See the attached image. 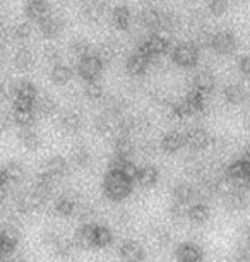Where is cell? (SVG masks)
Wrapping results in <instances>:
<instances>
[{
	"label": "cell",
	"mask_w": 250,
	"mask_h": 262,
	"mask_svg": "<svg viewBox=\"0 0 250 262\" xmlns=\"http://www.w3.org/2000/svg\"><path fill=\"white\" fill-rule=\"evenodd\" d=\"M14 122L21 128L33 127L34 123V110H14Z\"/></svg>",
	"instance_id": "74e56055"
},
{
	"label": "cell",
	"mask_w": 250,
	"mask_h": 262,
	"mask_svg": "<svg viewBox=\"0 0 250 262\" xmlns=\"http://www.w3.org/2000/svg\"><path fill=\"white\" fill-rule=\"evenodd\" d=\"M9 93L14 100H28V101H34L38 96L36 86L29 81H16L11 84L9 88Z\"/></svg>",
	"instance_id": "ba28073f"
},
{
	"label": "cell",
	"mask_w": 250,
	"mask_h": 262,
	"mask_svg": "<svg viewBox=\"0 0 250 262\" xmlns=\"http://www.w3.org/2000/svg\"><path fill=\"white\" fill-rule=\"evenodd\" d=\"M95 127H96V130L100 132L101 136H105V137H108V136H111L115 132V127H113V122H111V117H106V115L96 117Z\"/></svg>",
	"instance_id": "ab89813d"
},
{
	"label": "cell",
	"mask_w": 250,
	"mask_h": 262,
	"mask_svg": "<svg viewBox=\"0 0 250 262\" xmlns=\"http://www.w3.org/2000/svg\"><path fill=\"white\" fill-rule=\"evenodd\" d=\"M132 151H134V146H132L130 139L124 134H120L115 139V156L122 158V160H130Z\"/></svg>",
	"instance_id": "83f0119b"
},
{
	"label": "cell",
	"mask_w": 250,
	"mask_h": 262,
	"mask_svg": "<svg viewBox=\"0 0 250 262\" xmlns=\"http://www.w3.org/2000/svg\"><path fill=\"white\" fill-rule=\"evenodd\" d=\"M248 173H250V163H248L247 158H243V160L233 161L232 165L228 166L226 179H232L235 182L247 180L248 179Z\"/></svg>",
	"instance_id": "9a60e30c"
},
{
	"label": "cell",
	"mask_w": 250,
	"mask_h": 262,
	"mask_svg": "<svg viewBox=\"0 0 250 262\" xmlns=\"http://www.w3.org/2000/svg\"><path fill=\"white\" fill-rule=\"evenodd\" d=\"M50 79L53 84H57V86H65V84L72 79V69L69 66H63V63H57V66H53V69H52Z\"/></svg>",
	"instance_id": "603a6c76"
},
{
	"label": "cell",
	"mask_w": 250,
	"mask_h": 262,
	"mask_svg": "<svg viewBox=\"0 0 250 262\" xmlns=\"http://www.w3.org/2000/svg\"><path fill=\"white\" fill-rule=\"evenodd\" d=\"M192 88L197 90L199 93L202 95H208L214 90V76L213 72L209 71H200L194 76V81H192Z\"/></svg>",
	"instance_id": "2e32d148"
},
{
	"label": "cell",
	"mask_w": 250,
	"mask_h": 262,
	"mask_svg": "<svg viewBox=\"0 0 250 262\" xmlns=\"http://www.w3.org/2000/svg\"><path fill=\"white\" fill-rule=\"evenodd\" d=\"M111 21L117 29L127 31L130 26V9L127 6H117L111 12Z\"/></svg>",
	"instance_id": "d6986e66"
},
{
	"label": "cell",
	"mask_w": 250,
	"mask_h": 262,
	"mask_svg": "<svg viewBox=\"0 0 250 262\" xmlns=\"http://www.w3.org/2000/svg\"><path fill=\"white\" fill-rule=\"evenodd\" d=\"M19 244V231L16 226H4L0 230V255H11Z\"/></svg>",
	"instance_id": "5b68a950"
},
{
	"label": "cell",
	"mask_w": 250,
	"mask_h": 262,
	"mask_svg": "<svg viewBox=\"0 0 250 262\" xmlns=\"http://www.w3.org/2000/svg\"><path fill=\"white\" fill-rule=\"evenodd\" d=\"M245 204H247L245 190H233L232 194L224 195V207H226L228 211H240V209H243Z\"/></svg>",
	"instance_id": "cb8c5ba5"
},
{
	"label": "cell",
	"mask_w": 250,
	"mask_h": 262,
	"mask_svg": "<svg viewBox=\"0 0 250 262\" xmlns=\"http://www.w3.org/2000/svg\"><path fill=\"white\" fill-rule=\"evenodd\" d=\"M84 95L93 101L100 100L103 96V86L98 81H87L84 84Z\"/></svg>",
	"instance_id": "7bdbcfd3"
},
{
	"label": "cell",
	"mask_w": 250,
	"mask_h": 262,
	"mask_svg": "<svg viewBox=\"0 0 250 262\" xmlns=\"http://www.w3.org/2000/svg\"><path fill=\"white\" fill-rule=\"evenodd\" d=\"M69 170V163L65 158L62 156H52L50 160L45 163V166H43V171L40 175H45L48 179H52L55 182L58 177H63Z\"/></svg>",
	"instance_id": "9c48e42d"
},
{
	"label": "cell",
	"mask_w": 250,
	"mask_h": 262,
	"mask_svg": "<svg viewBox=\"0 0 250 262\" xmlns=\"http://www.w3.org/2000/svg\"><path fill=\"white\" fill-rule=\"evenodd\" d=\"M245 90L240 84H228L224 88V100H226L230 105H242L245 101Z\"/></svg>",
	"instance_id": "d4e9b609"
},
{
	"label": "cell",
	"mask_w": 250,
	"mask_h": 262,
	"mask_svg": "<svg viewBox=\"0 0 250 262\" xmlns=\"http://www.w3.org/2000/svg\"><path fill=\"white\" fill-rule=\"evenodd\" d=\"M141 21L142 26L151 29V31H160V23H161V11L154 7H148L141 12Z\"/></svg>",
	"instance_id": "ffe728a7"
},
{
	"label": "cell",
	"mask_w": 250,
	"mask_h": 262,
	"mask_svg": "<svg viewBox=\"0 0 250 262\" xmlns=\"http://www.w3.org/2000/svg\"><path fill=\"white\" fill-rule=\"evenodd\" d=\"M125 161H130V160H122V158H119V156H113L108 161V171H122Z\"/></svg>",
	"instance_id": "f907efd6"
},
{
	"label": "cell",
	"mask_w": 250,
	"mask_h": 262,
	"mask_svg": "<svg viewBox=\"0 0 250 262\" xmlns=\"http://www.w3.org/2000/svg\"><path fill=\"white\" fill-rule=\"evenodd\" d=\"M76 209H77V201L69 194L60 195L55 202V211L62 216H71Z\"/></svg>",
	"instance_id": "484cf974"
},
{
	"label": "cell",
	"mask_w": 250,
	"mask_h": 262,
	"mask_svg": "<svg viewBox=\"0 0 250 262\" xmlns=\"http://www.w3.org/2000/svg\"><path fill=\"white\" fill-rule=\"evenodd\" d=\"M142 187H153L158 182V170L154 166H144L137 171V179H135Z\"/></svg>",
	"instance_id": "4dcf8cb0"
},
{
	"label": "cell",
	"mask_w": 250,
	"mask_h": 262,
	"mask_svg": "<svg viewBox=\"0 0 250 262\" xmlns=\"http://www.w3.org/2000/svg\"><path fill=\"white\" fill-rule=\"evenodd\" d=\"M43 57H45L47 62L53 63V66L60 63V62H58V60H60V50H58L57 47H53V45L45 47V50H43Z\"/></svg>",
	"instance_id": "7dc6e473"
},
{
	"label": "cell",
	"mask_w": 250,
	"mask_h": 262,
	"mask_svg": "<svg viewBox=\"0 0 250 262\" xmlns=\"http://www.w3.org/2000/svg\"><path fill=\"white\" fill-rule=\"evenodd\" d=\"M176 262H202L204 260V250L200 245L192 244V242H185V244L178 245L175 252Z\"/></svg>",
	"instance_id": "8992f818"
},
{
	"label": "cell",
	"mask_w": 250,
	"mask_h": 262,
	"mask_svg": "<svg viewBox=\"0 0 250 262\" xmlns=\"http://www.w3.org/2000/svg\"><path fill=\"white\" fill-rule=\"evenodd\" d=\"M24 12H26V17L29 21L41 23L43 19L50 16V6H48L47 0H28Z\"/></svg>",
	"instance_id": "30bf717a"
},
{
	"label": "cell",
	"mask_w": 250,
	"mask_h": 262,
	"mask_svg": "<svg viewBox=\"0 0 250 262\" xmlns=\"http://www.w3.org/2000/svg\"><path fill=\"white\" fill-rule=\"evenodd\" d=\"M180 28V17L176 16L175 12L166 11L161 12V23H160V31H166V33H173Z\"/></svg>",
	"instance_id": "1f68e13d"
},
{
	"label": "cell",
	"mask_w": 250,
	"mask_h": 262,
	"mask_svg": "<svg viewBox=\"0 0 250 262\" xmlns=\"http://www.w3.org/2000/svg\"><path fill=\"white\" fill-rule=\"evenodd\" d=\"M211 48L216 53H219V55H230V53H233L235 48H237V38L230 31L214 33L213 39H211Z\"/></svg>",
	"instance_id": "277c9868"
},
{
	"label": "cell",
	"mask_w": 250,
	"mask_h": 262,
	"mask_svg": "<svg viewBox=\"0 0 250 262\" xmlns=\"http://www.w3.org/2000/svg\"><path fill=\"white\" fill-rule=\"evenodd\" d=\"M105 195L110 201H124L130 195L132 192V182L127 180L120 171H108L105 177Z\"/></svg>",
	"instance_id": "6da1fadb"
},
{
	"label": "cell",
	"mask_w": 250,
	"mask_h": 262,
	"mask_svg": "<svg viewBox=\"0 0 250 262\" xmlns=\"http://www.w3.org/2000/svg\"><path fill=\"white\" fill-rule=\"evenodd\" d=\"M149 63H151L149 58H146L144 55H141V53L134 52L129 58H127L125 69H127V72H129L132 77H139V76H144V74H146Z\"/></svg>",
	"instance_id": "7c38bea8"
},
{
	"label": "cell",
	"mask_w": 250,
	"mask_h": 262,
	"mask_svg": "<svg viewBox=\"0 0 250 262\" xmlns=\"http://www.w3.org/2000/svg\"><path fill=\"white\" fill-rule=\"evenodd\" d=\"M71 53L81 60V58L91 55L93 48L89 45V41H86V39H82V38H77V39H74V41L71 43Z\"/></svg>",
	"instance_id": "d590c367"
},
{
	"label": "cell",
	"mask_w": 250,
	"mask_h": 262,
	"mask_svg": "<svg viewBox=\"0 0 250 262\" xmlns=\"http://www.w3.org/2000/svg\"><path fill=\"white\" fill-rule=\"evenodd\" d=\"M103 14H105V6L101 2H98V0H87L84 6H82V16L89 23L101 21Z\"/></svg>",
	"instance_id": "e0dca14e"
},
{
	"label": "cell",
	"mask_w": 250,
	"mask_h": 262,
	"mask_svg": "<svg viewBox=\"0 0 250 262\" xmlns=\"http://www.w3.org/2000/svg\"><path fill=\"white\" fill-rule=\"evenodd\" d=\"M117 221H119V225H122V226H127V225H130V214L129 212H120L119 214V217H117Z\"/></svg>",
	"instance_id": "f5cc1de1"
},
{
	"label": "cell",
	"mask_w": 250,
	"mask_h": 262,
	"mask_svg": "<svg viewBox=\"0 0 250 262\" xmlns=\"http://www.w3.org/2000/svg\"><path fill=\"white\" fill-rule=\"evenodd\" d=\"M228 11V0H209L208 12L214 17H221Z\"/></svg>",
	"instance_id": "b9f144b4"
},
{
	"label": "cell",
	"mask_w": 250,
	"mask_h": 262,
	"mask_svg": "<svg viewBox=\"0 0 250 262\" xmlns=\"http://www.w3.org/2000/svg\"><path fill=\"white\" fill-rule=\"evenodd\" d=\"M34 110H38L45 117H50L57 112V103L50 96H36V100H34Z\"/></svg>",
	"instance_id": "f1b7e54d"
},
{
	"label": "cell",
	"mask_w": 250,
	"mask_h": 262,
	"mask_svg": "<svg viewBox=\"0 0 250 262\" xmlns=\"http://www.w3.org/2000/svg\"><path fill=\"white\" fill-rule=\"evenodd\" d=\"M62 28H63V21L60 17H57V16H48L45 17L43 21L40 23V29H41V34L45 38L48 39H53V38H57L58 34L62 33Z\"/></svg>",
	"instance_id": "5bb4252c"
},
{
	"label": "cell",
	"mask_w": 250,
	"mask_h": 262,
	"mask_svg": "<svg viewBox=\"0 0 250 262\" xmlns=\"http://www.w3.org/2000/svg\"><path fill=\"white\" fill-rule=\"evenodd\" d=\"M41 244L43 247H47L52 254L57 255V252L60 249V244H62V236H58L57 233H53V231H47V233L41 235Z\"/></svg>",
	"instance_id": "f35d334b"
},
{
	"label": "cell",
	"mask_w": 250,
	"mask_h": 262,
	"mask_svg": "<svg viewBox=\"0 0 250 262\" xmlns=\"http://www.w3.org/2000/svg\"><path fill=\"white\" fill-rule=\"evenodd\" d=\"M211 209L206 204H192L187 211V217L194 225H204L209 220Z\"/></svg>",
	"instance_id": "7402d4cb"
},
{
	"label": "cell",
	"mask_w": 250,
	"mask_h": 262,
	"mask_svg": "<svg viewBox=\"0 0 250 262\" xmlns=\"http://www.w3.org/2000/svg\"><path fill=\"white\" fill-rule=\"evenodd\" d=\"M185 144H184V134H180V132L176 130H171L168 134L163 136V139H161V149L165 152H176L182 149Z\"/></svg>",
	"instance_id": "ac0fdd59"
},
{
	"label": "cell",
	"mask_w": 250,
	"mask_h": 262,
	"mask_svg": "<svg viewBox=\"0 0 250 262\" xmlns=\"http://www.w3.org/2000/svg\"><path fill=\"white\" fill-rule=\"evenodd\" d=\"M31 33H33L31 24H29V23H21V24H17V26L14 28L12 36L16 38V39H28L29 36H31Z\"/></svg>",
	"instance_id": "bcb514c9"
},
{
	"label": "cell",
	"mask_w": 250,
	"mask_h": 262,
	"mask_svg": "<svg viewBox=\"0 0 250 262\" xmlns=\"http://www.w3.org/2000/svg\"><path fill=\"white\" fill-rule=\"evenodd\" d=\"M187 204H182V202H173V206H171V214L175 217H187V211H189Z\"/></svg>",
	"instance_id": "681fc988"
},
{
	"label": "cell",
	"mask_w": 250,
	"mask_h": 262,
	"mask_svg": "<svg viewBox=\"0 0 250 262\" xmlns=\"http://www.w3.org/2000/svg\"><path fill=\"white\" fill-rule=\"evenodd\" d=\"M77 72H79V76L84 79V81H96L98 77L101 76L103 72V63L101 60L98 58L95 53H91V55H87L84 58H81L79 60V66H77Z\"/></svg>",
	"instance_id": "3957f363"
},
{
	"label": "cell",
	"mask_w": 250,
	"mask_h": 262,
	"mask_svg": "<svg viewBox=\"0 0 250 262\" xmlns=\"http://www.w3.org/2000/svg\"><path fill=\"white\" fill-rule=\"evenodd\" d=\"M209 141L211 137L204 128H190L184 134V144H187L194 151L206 149L209 146Z\"/></svg>",
	"instance_id": "52a82bcc"
},
{
	"label": "cell",
	"mask_w": 250,
	"mask_h": 262,
	"mask_svg": "<svg viewBox=\"0 0 250 262\" xmlns=\"http://www.w3.org/2000/svg\"><path fill=\"white\" fill-rule=\"evenodd\" d=\"M2 171H4V175L7 177L9 184H14V182L22 180V177H24V166L21 165V163H17V161L9 163V165L4 168Z\"/></svg>",
	"instance_id": "8d00e7d4"
},
{
	"label": "cell",
	"mask_w": 250,
	"mask_h": 262,
	"mask_svg": "<svg viewBox=\"0 0 250 262\" xmlns=\"http://www.w3.org/2000/svg\"><path fill=\"white\" fill-rule=\"evenodd\" d=\"M171 58L180 67H194L199 62V50L194 43H178L171 52Z\"/></svg>",
	"instance_id": "7a4b0ae2"
},
{
	"label": "cell",
	"mask_w": 250,
	"mask_h": 262,
	"mask_svg": "<svg viewBox=\"0 0 250 262\" xmlns=\"http://www.w3.org/2000/svg\"><path fill=\"white\" fill-rule=\"evenodd\" d=\"M95 228H96V225L86 223L76 231L74 244L77 249H93V247H95Z\"/></svg>",
	"instance_id": "4fadbf2b"
},
{
	"label": "cell",
	"mask_w": 250,
	"mask_h": 262,
	"mask_svg": "<svg viewBox=\"0 0 250 262\" xmlns=\"http://www.w3.org/2000/svg\"><path fill=\"white\" fill-rule=\"evenodd\" d=\"M17 262H22V260H17Z\"/></svg>",
	"instance_id": "11a10c76"
},
{
	"label": "cell",
	"mask_w": 250,
	"mask_h": 262,
	"mask_svg": "<svg viewBox=\"0 0 250 262\" xmlns=\"http://www.w3.org/2000/svg\"><path fill=\"white\" fill-rule=\"evenodd\" d=\"M89 160H91V155H89V151H87L86 146L79 144L71 151V163L74 166L84 168V166L89 165Z\"/></svg>",
	"instance_id": "f546056e"
},
{
	"label": "cell",
	"mask_w": 250,
	"mask_h": 262,
	"mask_svg": "<svg viewBox=\"0 0 250 262\" xmlns=\"http://www.w3.org/2000/svg\"><path fill=\"white\" fill-rule=\"evenodd\" d=\"M182 2H184V4H194L195 0H182Z\"/></svg>",
	"instance_id": "db71d44e"
},
{
	"label": "cell",
	"mask_w": 250,
	"mask_h": 262,
	"mask_svg": "<svg viewBox=\"0 0 250 262\" xmlns=\"http://www.w3.org/2000/svg\"><path fill=\"white\" fill-rule=\"evenodd\" d=\"M211 39H213V33L209 29H199L195 33V39H194V47L197 48H208L211 47Z\"/></svg>",
	"instance_id": "ee69618b"
},
{
	"label": "cell",
	"mask_w": 250,
	"mask_h": 262,
	"mask_svg": "<svg viewBox=\"0 0 250 262\" xmlns=\"http://www.w3.org/2000/svg\"><path fill=\"white\" fill-rule=\"evenodd\" d=\"M173 199L175 202H182V204L192 206L195 201V187L189 184H178L173 190Z\"/></svg>",
	"instance_id": "44dd1931"
},
{
	"label": "cell",
	"mask_w": 250,
	"mask_h": 262,
	"mask_svg": "<svg viewBox=\"0 0 250 262\" xmlns=\"http://www.w3.org/2000/svg\"><path fill=\"white\" fill-rule=\"evenodd\" d=\"M137 171H139V168H137L134 163L132 161H125V165H124V168H122V175L125 177L127 180H130V182H135V179H137Z\"/></svg>",
	"instance_id": "c3c4849f"
},
{
	"label": "cell",
	"mask_w": 250,
	"mask_h": 262,
	"mask_svg": "<svg viewBox=\"0 0 250 262\" xmlns=\"http://www.w3.org/2000/svg\"><path fill=\"white\" fill-rule=\"evenodd\" d=\"M19 141H21L24 147L29 151L38 149V146H40V136L36 134V130H34L33 127L21 128V132H19Z\"/></svg>",
	"instance_id": "4316f807"
},
{
	"label": "cell",
	"mask_w": 250,
	"mask_h": 262,
	"mask_svg": "<svg viewBox=\"0 0 250 262\" xmlns=\"http://www.w3.org/2000/svg\"><path fill=\"white\" fill-rule=\"evenodd\" d=\"M151 235H153L154 242L160 247H166L170 244V240H171L170 233L166 230H163V228H153V230H151Z\"/></svg>",
	"instance_id": "f6af8a7d"
},
{
	"label": "cell",
	"mask_w": 250,
	"mask_h": 262,
	"mask_svg": "<svg viewBox=\"0 0 250 262\" xmlns=\"http://www.w3.org/2000/svg\"><path fill=\"white\" fill-rule=\"evenodd\" d=\"M144 249L134 240H125L120 245L122 262H142L144 260Z\"/></svg>",
	"instance_id": "8fae6325"
},
{
	"label": "cell",
	"mask_w": 250,
	"mask_h": 262,
	"mask_svg": "<svg viewBox=\"0 0 250 262\" xmlns=\"http://www.w3.org/2000/svg\"><path fill=\"white\" fill-rule=\"evenodd\" d=\"M111 240H113V235H111L110 228L96 225V228H95V247H98V249H105V247H108L111 244Z\"/></svg>",
	"instance_id": "e575fe53"
},
{
	"label": "cell",
	"mask_w": 250,
	"mask_h": 262,
	"mask_svg": "<svg viewBox=\"0 0 250 262\" xmlns=\"http://www.w3.org/2000/svg\"><path fill=\"white\" fill-rule=\"evenodd\" d=\"M115 47H113V43H110V41H106V43H103V45L98 48V52L95 53V55L100 58L101 63H106V62H111L115 58Z\"/></svg>",
	"instance_id": "60d3db41"
},
{
	"label": "cell",
	"mask_w": 250,
	"mask_h": 262,
	"mask_svg": "<svg viewBox=\"0 0 250 262\" xmlns=\"http://www.w3.org/2000/svg\"><path fill=\"white\" fill-rule=\"evenodd\" d=\"M62 127L65 132H77L82 127V117L77 112H69L62 117Z\"/></svg>",
	"instance_id": "836d02e7"
},
{
	"label": "cell",
	"mask_w": 250,
	"mask_h": 262,
	"mask_svg": "<svg viewBox=\"0 0 250 262\" xmlns=\"http://www.w3.org/2000/svg\"><path fill=\"white\" fill-rule=\"evenodd\" d=\"M240 71H242L243 76H248V72H250V58L247 55H243L242 58H240Z\"/></svg>",
	"instance_id": "816d5d0a"
},
{
	"label": "cell",
	"mask_w": 250,
	"mask_h": 262,
	"mask_svg": "<svg viewBox=\"0 0 250 262\" xmlns=\"http://www.w3.org/2000/svg\"><path fill=\"white\" fill-rule=\"evenodd\" d=\"M34 63V57L31 50H28V48H21V50H17L16 57H14V66L19 71H29V69L33 67Z\"/></svg>",
	"instance_id": "d6a6232c"
}]
</instances>
